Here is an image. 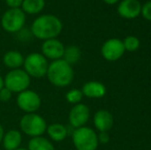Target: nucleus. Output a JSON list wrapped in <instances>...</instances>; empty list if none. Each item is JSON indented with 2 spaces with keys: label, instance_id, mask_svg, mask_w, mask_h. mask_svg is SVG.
Returning <instances> with one entry per match:
<instances>
[{
  "label": "nucleus",
  "instance_id": "0eeeda50",
  "mask_svg": "<svg viewBox=\"0 0 151 150\" xmlns=\"http://www.w3.org/2000/svg\"><path fill=\"white\" fill-rule=\"evenodd\" d=\"M26 24V14L21 8H8L1 17V27L5 32L16 34Z\"/></svg>",
  "mask_w": 151,
  "mask_h": 150
},
{
  "label": "nucleus",
  "instance_id": "f03ea898",
  "mask_svg": "<svg viewBox=\"0 0 151 150\" xmlns=\"http://www.w3.org/2000/svg\"><path fill=\"white\" fill-rule=\"evenodd\" d=\"M46 77L52 85L57 88H66L70 85L74 79L73 67L63 59L52 61L48 64Z\"/></svg>",
  "mask_w": 151,
  "mask_h": 150
},
{
  "label": "nucleus",
  "instance_id": "f8f14e48",
  "mask_svg": "<svg viewBox=\"0 0 151 150\" xmlns=\"http://www.w3.org/2000/svg\"><path fill=\"white\" fill-rule=\"evenodd\" d=\"M142 4L138 0H121L117 6V14L121 18L133 20L141 14Z\"/></svg>",
  "mask_w": 151,
  "mask_h": 150
},
{
  "label": "nucleus",
  "instance_id": "412c9836",
  "mask_svg": "<svg viewBox=\"0 0 151 150\" xmlns=\"http://www.w3.org/2000/svg\"><path fill=\"white\" fill-rule=\"evenodd\" d=\"M82 98H83V94H82L81 90H78V88H72V90H68L67 94H66L67 102L73 105L81 102Z\"/></svg>",
  "mask_w": 151,
  "mask_h": 150
},
{
  "label": "nucleus",
  "instance_id": "bb28decb",
  "mask_svg": "<svg viewBox=\"0 0 151 150\" xmlns=\"http://www.w3.org/2000/svg\"><path fill=\"white\" fill-rule=\"evenodd\" d=\"M3 136H4V128H3V126L0 124V145H1V143H2Z\"/></svg>",
  "mask_w": 151,
  "mask_h": 150
},
{
  "label": "nucleus",
  "instance_id": "4468645a",
  "mask_svg": "<svg viewBox=\"0 0 151 150\" xmlns=\"http://www.w3.org/2000/svg\"><path fill=\"white\" fill-rule=\"evenodd\" d=\"M23 141L22 133L18 130H9L4 132V136L2 139V146L4 150H16L21 147Z\"/></svg>",
  "mask_w": 151,
  "mask_h": 150
},
{
  "label": "nucleus",
  "instance_id": "c756f323",
  "mask_svg": "<svg viewBox=\"0 0 151 150\" xmlns=\"http://www.w3.org/2000/svg\"><path fill=\"white\" fill-rule=\"evenodd\" d=\"M16 150H28V149H27V148H21V147H20V148H18V149H16Z\"/></svg>",
  "mask_w": 151,
  "mask_h": 150
},
{
  "label": "nucleus",
  "instance_id": "7ed1b4c3",
  "mask_svg": "<svg viewBox=\"0 0 151 150\" xmlns=\"http://www.w3.org/2000/svg\"><path fill=\"white\" fill-rule=\"evenodd\" d=\"M71 137L76 150H97L99 146L98 134L88 126L74 128Z\"/></svg>",
  "mask_w": 151,
  "mask_h": 150
},
{
  "label": "nucleus",
  "instance_id": "20e7f679",
  "mask_svg": "<svg viewBox=\"0 0 151 150\" xmlns=\"http://www.w3.org/2000/svg\"><path fill=\"white\" fill-rule=\"evenodd\" d=\"M46 126V120L37 113H25L20 120L22 133L30 138L42 136L45 133Z\"/></svg>",
  "mask_w": 151,
  "mask_h": 150
},
{
  "label": "nucleus",
  "instance_id": "dca6fc26",
  "mask_svg": "<svg viewBox=\"0 0 151 150\" xmlns=\"http://www.w3.org/2000/svg\"><path fill=\"white\" fill-rule=\"evenodd\" d=\"M24 60L25 57L23 56L22 52H18V50H8L4 54L3 58H2L4 66L7 67L10 70L22 68Z\"/></svg>",
  "mask_w": 151,
  "mask_h": 150
},
{
  "label": "nucleus",
  "instance_id": "1a4fd4ad",
  "mask_svg": "<svg viewBox=\"0 0 151 150\" xmlns=\"http://www.w3.org/2000/svg\"><path fill=\"white\" fill-rule=\"evenodd\" d=\"M125 50L122 40L118 38H110L106 40L101 47V55L106 61L115 62L123 56Z\"/></svg>",
  "mask_w": 151,
  "mask_h": 150
},
{
  "label": "nucleus",
  "instance_id": "4be33fe9",
  "mask_svg": "<svg viewBox=\"0 0 151 150\" xmlns=\"http://www.w3.org/2000/svg\"><path fill=\"white\" fill-rule=\"evenodd\" d=\"M122 43L125 50H127V52H136L140 46V40L138 37L129 35V36H127L122 40Z\"/></svg>",
  "mask_w": 151,
  "mask_h": 150
},
{
  "label": "nucleus",
  "instance_id": "9b49d317",
  "mask_svg": "<svg viewBox=\"0 0 151 150\" xmlns=\"http://www.w3.org/2000/svg\"><path fill=\"white\" fill-rule=\"evenodd\" d=\"M65 47L63 43L57 38L44 40L41 44V54L50 61H57L63 59Z\"/></svg>",
  "mask_w": 151,
  "mask_h": 150
},
{
  "label": "nucleus",
  "instance_id": "a211bd4d",
  "mask_svg": "<svg viewBox=\"0 0 151 150\" xmlns=\"http://www.w3.org/2000/svg\"><path fill=\"white\" fill-rule=\"evenodd\" d=\"M45 7V0H24L21 9L26 14H39Z\"/></svg>",
  "mask_w": 151,
  "mask_h": 150
},
{
  "label": "nucleus",
  "instance_id": "c85d7f7f",
  "mask_svg": "<svg viewBox=\"0 0 151 150\" xmlns=\"http://www.w3.org/2000/svg\"><path fill=\"white\" fill-rule=\"evenodd\" d=\"M4 88V79L1 75H0V90Z\"/></svg>",
  "mask_w": 151,
  "mask_h": 150
},
{
  "label": "nucleus",
  "instance_id": "f3484780",
  "mask_svg": "<svg viewBox=\"0 0 151 150\" xmlns=\"http://www.w3.org/2000/svg\"><path fill=\"white\" fill-rule=\"evenodd\" d=\"M45 133L47 134L48 138L50 139V141H54V142H62L64 141L68 134V128L66 126L62 123H52L48 124L46 126V131Z\"/></svg>",
  "mask_w": 151,
  "mask_h": 150
},
{
  "label": "nucleus",
  "instance_id": "5701e85b",
  "mask_svg": "<svg viewBox=\"0 0 151 150\" xmlns=\"http://www.w3.org/2000/svg\"><path fill=\"white\" fill-rule=\"evenodd\" d=\"M141 14L145 20L151 21V1H147L142 5Z\"/></svg>",
  "mask_w": 151,
  "mask_h": 150
},
{
  "label": "nucleus",
  "instance_id": "6e6552de",
  "mask_svg": "<svg viewBox=\"0 0 151 150\" xmlns=\"http://www.w3.org/2000/svg\"><path fill=\"white\" fill-rule=\"evenodd\" d=\"M17 105L25 113H36L41 106V98L36 92L28 88L18 94Z\"/></svg>",
  "mask_w": 151,
  "mask_h": 150
},
{
  "label": "nucleus",
  "instance_id": "393cba45",
  "mask_svg": "<svg viewBox=\"0 0 151 150\" xmlns=\"http://www.w3.org/2000/svg\"><path fill=\"white\" fill-rule=\"evenodd\" d=\"M8 8H21L24 0H4Z\"/></svg>",
  "mask_w": 151,
  "mask_h": 150
},
{
  "label": "nucleus",
  "instance_id": "b1692460",
  "mask_svg": "<svg viewBox=\"0 0 151 150\" xmlns=\"http://www.w3.org/2000/svg\"><path fill=\"white\" fill-rule=\"evenodd\" d=\"M12 93L9 90H7L6 88H3L0 90V101L1 102H7L12 99Z\"/></svg>",
  "mask_w": 151,
  "mask_h": 150
},
{
  "label": "nucleus",
  "instance_id": "423d86ee",
  "mask_svg": "<svg viewBox=\"0 0 151 150\" xmlns=\"http://www.w3.org/2000/svg\"><path fill=\"white\" fill-rule=\"evenodd\" d=\"M3 79L4 88L9 90L12 94H20L28 90L31 83V77L22 68L8 71Z\"/></svg>",
  "mask_w": 151,
  "mask_h": 150
},
{
  "label": "nucleus",
  "instance_id": "39448f33",
  "mask_svg": "<svg viewBox=\"0 0 151 150\" xmlns=\"http://www.w3.org/2000/svg\"><path fill=\"white\" fill-rule=\"evenodd\" d=\"M48 64V60L41 52H31L25 57L23 69L30 77L42 78L46 76Z\"/></svg>",
  "mask_w": 151,
  "mask_h": 150
},
{
  "label": "nucleus",
  "instance_id": "f257e3e1",
  "mask_svg": "<svg viewBox=\"0 0 151 150\" xmlns=\"http://www.w3.org/2000/svg\"><path fill=\"white\" fill-rule=\"evenodd\" d=\"M63 30V23L55 14H45L33 21L30 27L32 36L40 40L57 38Z\"/></svg>",
  "mask_w": 151,
  "mask_h": 150
},
{
  "label": "nucleus",
  "instance_id": "6ab92c4d",
  "mask_svg": "<svg viewBox=\"0 0 151 150\" xmlns=\"http://www.w3.org/2000/svg\"><path fill=\"white\" fill-rule=\"evenodd\" d=\"M28 150H56L50 139L43 136L31 138L28 142Z\"/></svg>",
  "mask_w": 151,
  "mask_h": 150
},
{
  "label": "nucleus",
  "instance_id": "aec40b11",
  "mask_svg": "<svg viewBox=\"0 0 151 150\" xmlns=\"http://www.w3.org/2000/svg\"><path fill=\"white\" fill-rule=\"evenodd\" d=\"M81 58V50L77 45H69L65 47L63 60H65L68 64L72 65L76 64Z\"/></svg>",
  "mask_w": 151,
  "mask_h": 150
},
{
  "label": "nucleus",
  "instance_id": "2eb2a0df",
  "mask_svg": "<svg viewBox=\"0 0 151 150\" xmlns=\"http://www.w3.org/2000/svg\"><path fill=\"white\" fill-rule=\"evenodd\" d=\"M83 96L91 99H100L106 95V86L100 81H88L81 88Z\"/></svg>",
  "mask_w": 151,
  "mask_h": 150
},
{
  "label": "nucleus",
  "instance_id": "ddd939ff",
  "mask_svg": "<svg viewBox=\"0 0 151 150\" xmlns=\"http://www.w3.org/2000/svg\"><path fill=\"white\" fill-rule=\"evenodd\" d=\"M93 126L95 128L101 132H108L112 128L114 123V118L111 112L105 109L97 111L93 115Z\"/></svg>",
  "mask_w": 151,
  "mask_h": 150
},
{
  "label": "nucleus",
  "instance_id": "cd10ccee",
  "mask_svg": "<svg viewBox=\"0 0 151 150\" xmlns=\"http://www.w3.org/2000/svg\"><path fill=\"white\" fill-rule=\"evenodd\" d=\"M106 4H109V5H113V4L117 3L119 0H103Z\"/></svg>",
  "mask_w": 151,
  "mask_h": 150
},
{
  "label": "nucleus",
  "instance_id": "a878e982",
  "mask_svg": "<svg viewBox=\"0 0 151 150\" xmlns=\"http://www.w3.org/2000/svg\"><path fill=\"white\" fill-rule=\"evenodd\" d=\"M98 141H99V144H107L110 141V136L108 134V132H101L98 135Z\"/></svg>",
  "mask_w": 151,
  "mask_h": 150
},
{
  "label": "nucleus",
  "instance_id": "9d476101",
  "mask_svg": "<svg viewBox=\"0 0 151 150\" xmlns=\"http://www.w3.org/2000/svg\"><path fill=\"white\" fill-rule=\"evenodd\" d=\"M90 108L86 104H82V103L75 104L71 108L69 112V116H68L70 126H72L73 128L84 126L90 119Z\"/></svg>",
  "mask_w": 151,
  "mask_h": 150
}]
</instances>
